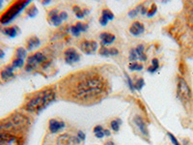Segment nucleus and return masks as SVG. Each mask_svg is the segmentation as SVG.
Returning <instances> with one entry per match:
<instances>
[{
  "instance_id": "1",
  "label": "nucleus",
  "mask_w": 193,
  "mask_h": 145,
  "mask_svg": "<svg viewBox=\"0 0 193 145\" xmlns=\"http://www.w3.org/2000/svg\"><path fill=\"white\" fill-rule=\"evenodd\" d=\"M106 82L103 77L94 72H83L72 77L67 85L68 93L72 98L83 102L95 101L106 93Z\"/></svg>"
},
{
  "instance_id": "2",
  "label": "nucleus",
  "mask_w": 193,
  "mask_h": 145,
  "mask_svg": "<svg viewBox=\"0 0 193 145\" xmlns=\"http://www.w3.org/2000/svg\"><path fill=\"white\" fill-rule=\"evenodd\" d=\"M55 93L51 89H46L38 93L33 99H31L26 105V110L28 111H40L48 106L54 100Z\"/></svg>"
},
{
  "instance_id": "3",
  "label": "nucleus",
  "mask_w": 193,
  "mask_h": 145,
  "mask_svg": "<svg viewBox=\"0 0 193 145\" xmlns=\"http://www.w3.org/2000/svg\"><path fill=\"white\" fill-rule=\"evenodd\" d=\"M29 3H30L29 1H20V2L14 3L12 6L1 15V18H0V22L2 24H7L9 22H11Z\"/></svg>"
},
{
  "instance_id": "4",
  "label": "nucleus",
  "mask_w": 193,
  "mask_h": 145,
  "mask_svg": "<svg viewBox=\"0 0 193 145\" xmlns=\"http://www.w3.org/2000/svg\"><path fill=\"white\" fill-rule=\"evenodd\" d=\"M178 97L181 101L187 102L191 97V91L188 84L184 79H179L178 80Z\"/></svg>"
},
{
  "instance_id": "5",
  "label": "nucleus",
  "mask_w": 193,
  "mask_h": 145,
  "mask_svg": "<svg viewBox=\"0 0 193 145\" xmlns=\"http://www.w3.org/2000/svg\"><path fill=\"white\" fill-rule=\"evenodd\" d=\"M46 60V57L41 52H37L34 55H31L27 59V63H26V67L25 69L27 72L32 71L36 66L39 65L40 63H43Z\"/></svg>"
},
{
  "instance_id": "6",
  "label": "nucleus",
  "mask_w": 193,
  "mask_h": 145,
  "mask_svg": "<svg viewBox=\"0 0 193 145\" xmlns=\"http://www.w3.org/2000/svg\"><path fill=\"white\" fill-rule=\"evenodd\" d=\"M98 43L95 41H83L80 44V49L86 54H93L96 52Z\"/></svg>"
},
{
  "instance_id": "7",
  "label": "nucleus",
  "mask_w": 193,
  "mask_h": 145,
  "mask_svg": "<svg viewBox=\"0 0 193 145\" xmlns=\"http://www.w3.org/2000/svg\"><path fill=\"white\" fill-rule=\"evenodd\" d=\"M64 56H65V61L68 64H74V63H76V62H78L80 60L79 54H78L77 51L72 48L68 49L65 51Z\"/></svg>"
},
{
  "instance_id": "8",
  "label": "nucleus",
  "mask_w": 193,
  "mask_h": 145,
  "mask_svg": "<svg viewBox=\"0 0 193 145\" xmlns=\"http://www.w3.org/2000/svg\"><path fill=\"white\" fill-rule=\"evenodd\" d=\"M0 145H20L17 137L10 133H0Z\"/></svg>"
},
{
  "instance_id": "9",
  "label": "nucleus",
  "mask_w": 193,
  "mask_h": 145,
  "mask_svg": "<svg viewBox=\"0 0 193 145\" xmlns=\"http://www.w3.org/2000/svg\"><path fill=\"white\" fill-rule=\"evenodd\" d=\"M64 127H65L64 122H60L58 120H55V119H51V120L49 121V131L52 133H58Z\"/></svg>"
},
{
  "instance_id": "10",
  "label": "nucleus",
  "mask_w": 193,
  "mask_h": 145,
  "mask_svg": "<svg viewBox=\"0 0 193 145\" xmlns=\"http://www.w3.org/2000/svg\"><path fill=\"white\" fill-rule=\"evenodd\" d=\"M87 29H88V25L85 23H82V22H77V23H75V25L71 27L72 34L75 36V37H78L81 32H84V31H86Z\"/></svg>"
},
{
  "instance_id": "11",
  "label": "nucleus",
  "mask_w": 193,
  "mask_h": 145,
  "mask_svg": "<svg viewBox=\"0 0 193 145\" xmlns=\"http://www.w3.org/2000/svg\"><path fill=\"white\" fill-rule=\"evenodd\" d=\"M145 31V27H144V25L141 23V22H133L132 25L130 26L129 28V32L131 33L132 35L134 36H139V35H141L143 32Z\"/></svg>"
},
{
  "instance_id": "12",
  "label": "nucleus",
  "mask_w": 193,
  "mask_h": 145,
  "mask_svg": "<svg viewBox=\"0 0 193 145\" xmlns=\"http://www.w3.org/2000/svg\"><path fill=\"white\" fill-rule=\"evenodd\" d=\"M114 19V15L112 12H110L109 10H103L102 11V15H101V17L100 19V22L101 25H106L107 22H108V20H112Z\"/></svg>"
},
{
  "instance_id": "13",
  "label": "nucleus",
  "mask_w": 193,
  "mask_h": 145,
  "mask_svg": "<svg viewBox=\"0 0 193 145\" xmlns=\"http://www.w3.org/2000/svg\"><path fill=\"white\" fill-rule=\"evenodd\" d=\"M134 123L136 124L137 127L139 128V130L141 131V133L144 134V136H148V129H147V125L145 124L144 120L139 116H136L134 118Z\"/></svg>"
},
{
  "instance_id": "14",
  "label": "nucleus",
  "mask_w": 193,
  "mask_h": 145,
  "mask_svg": "<svg viewBox=\"0 0 193 145\" xmlns=\"http://www.w3.org/2000/svg\"><path fill=\"white\" fill-rule=\"evenodd\" d=\"M100 38L101 40V45L102 46H106V45H110L114 42V40H115V36L113 34L110 33H102L101 34Z\"/></svg>"
},
{
  "instance_id": "15",
  "label": "nucleus",
  "mask_w": 193,
  "mask_h": 145,
  "mask_svg": "<svg viewBox=\"0 0 193 145\" xmlns=\"http://www.w3.org/2000/svg\"><path fill=\"white\" fill-rule=\"evenodd\" d=\"M48 15L50 17V22L55 25V26H58V25H60L62 23V19L60 17V15H57V11L56 10H53V11H50Z\"/></svg>"
},
{
  "instance_id": "16",
  "label": "nucleus",
  "mask_w": 193,
  "mask_h": 145,
  "mask_svg": "<svg viewBox=\"0 0 193 145\" xmlns=\"http://www.w3.org/2000/svg\"><path fill=\"white\" fill-rule=\"evenodd\" d=\"M14 68L12 66H8L6 67L4 70L1 71V79L3 80H8L10 79H12V77L14 76Z\"/></svg>"
},
{
  "instance_id": "17",
  "label": "nucleus",
  "mask_w": 193,
  "mask_h": 145,
  "mask_svg": "<svg viewBox=\"0 0 193 145\" xmlns=\"http://www.w3.org/2000/svg\"><path fill=\"white\" fill-rule=\"evenodd\" d=\"M18 31L19 29L18 26H11V27H7L3 29V33L10 38H15V36L18 34Z\"/></svg>"
},
{
  "instance_id": "18",
  "label": "nucleus",
  "mask_w": 193,
  "mask_h": 145,
  "mask_svg": "<svg viewBox=\"0 0 193 145\" xmlns=\"http://www.w3.org/2000/svg\"><path fill=\"white\" fill-rule=\"evenodd\" d=\"M119 53V51L116 49H107L105 46H101V49H100V54L103 56H108V55H117Z\"/></svg>"
},
{
  "instance_id": "19",
  "label": "nucleus",
  "mask_w": 193,
  "mask_h": 145,
  "mask_svg": "<svg viewBox=\"0 0 193 145\" xmlns=\"http://www.w3.org/2000/svg\"><path fill=\"white\" fill-rule=\"evenodd\" d=\"M41 42H40V40L37 38V37H32V38H30L28 40V42H27V49H35V48H38V46H40Z\"/></svg>"
},
{
  "instance_id": "20",
  "label": "nucleus",
  "mask_w": 193,
  "mask_h": 145,
  "mask_svg": "<svg viewBox=\"0 0 193 145\" xmlns=\"http://www.w3.org/2000/svg\"><path fill=\"white\" fill-rule=\"evenodd\" d=\"M135 50H136V53H137L138 58L140 60H141V61H146V60H147V56H146L145 53H144V46L143 45H139L137 46V49Z\"/></svg>"
},
{
  "instance_id": "21",
  "label": "nucleus",
  "mask_w": 193,
  "mask_h": 145,
  "mask_svg": "<svg viewBox=\"0 0 193 145\" xmlns=\"http://www.w3.org/2000/svg\"><path fill=\"white\" fill-rule=\"evenodd\" d=\"M24 65V59H22V58H15L13 63H12V67L14 69H17V68H22V67Z\"/></svg>"
},
{
  "instance_id": "22",
  "label": "nucleus",
  "mask_w": 193,
  "mask_h": 145,
  "mask_svg": "<svg viewBox=\"0 0 193 145\" xmlns=\"http://www.w3.org/2000/svg\"><path fill=\"white\" fill-rule=\"evenodd\" d=\"M128 69L130 71H141L143 69V65L136 63V62H132L128 65Z\"/></svg>"
},
{
  "instance_id": "23",
  "label": "nucleus",
  "mask_w": 193,
  "mask_h": 145,
  "mask_svg": "<svg viewBox=\"0 0 193 145\" xmlns=\"http://www.w3.org/2000/svg\"><path fill=\"white\" fill-rule=\"evenodd\" d=\"M74 12L75 13L76 17L78 19H83V18H84L85 14L87 13V11H82V10L79 7H77V6H75L74 7Z\"/></svg>"
},
{
  "instance_id": "24",
  "label": "nucleus",
  "mask_w": 193,
  "mask_h": 145,
  "mask_svg": "<svg viewBox=\"0 0 193 145\" xmlns=\"http://www.w3.org/2000/svg\"><path fill=\"white\" fill-rule=\"evenodd\" d=\"M158 67H159L158 60L156 59V58H155V59H153V61H152V66L149 67V68H148V71L151 72H155L156 70L158 69Z\"/></svg>"
},
{
  "instance_id": "25",
  "label": "nucleus",
  "mask_w": 193,
  "mask_h": 145,
  "mask_svg": "<svg viewBox=\"0 0 193 145\" xmlns=\"http://www.w3.org/2000/svg\"><path fill=\"white\" fill-rule=\"evenodd\" d=\"M15 56H17V58L24 59L26 57V50L23 48H18L15 51Z\"/></svg>"
},
{
  "instance_id": "26",
  "label": "nucleus",
  "mask_w": 193,
  "mask_h": 145,
  "mask_svg": "<svg viewBox=\"0 0 193 145\" xmlns=\"http://www.w3.org/2000/svg\"><path fill=\"white\" fill-rule=\"evenodd\" d=\"M120 125H121V120H113L110 123V126L114 132H118L120 130Z\"/></svg>"
},
{
  "instance_id": "27",
  "label": "nucleus",
  "mask_w": 193,
  "mask_h": 145,
  "mask_svg": "<svg viewBox=\"0 0 193 145\" xmlns=\"http://www.w3.org/2000/svg\"><path fill=\"white\" fill-rule=\"evenodd\" d=\"M144 86V79H139L135 83L133 84V88L137 90H141V88Z\"/></svg>"
},
{
  "instance_id": "28",
  "label": "nucleus",
  "mask_w": 193,
  "mask_h": 145,
  "mask_svg": "<svg viewBox=\"0 0 193 145\" xmlns=\"http://www.w3.org/2000/svg\"><path fill=\"white\" fill-rule=\"evenodd\" d=\"M37 13H38V11H37V9H36V7L35 6H33V7H31L30 9H28L27 10V15H29V17H35L36 15H37Z\"/></svg>"
},
{
  "instance_id": "29",
  "label": "nucleus",
  "mask_w": 193,
  "mask_h": 145,
  "mask_svg": "<svg viewBox=\"0 0 193 145\" xmlns=\"http://www.w3.org/2000/svg\"><path fill=\"white\" fill-rule=\"evenodd\" d=\"M156 13V6L155 4H153L152 5V7H151V9H149V11H148V13H147V15L149 18H151V17H153V15H155Z\"/></svg>"
},
{
  "instance_id": "30",
  "label": "nucleus",
  "mask_w": 193,
  "mask_h": 145,
  "mask_svg": "<svg viewBox=\"0 0 193 145\" xmlns=\"http://www.w3.org/2000/svg\"><path fill=\"white\" fill-rule=\"evenodd\" d=\"M137 57H138V56H137V53H136V50H135V49H131V50H130L129 60L133 62V61H135V60L137 59Z\"/></svg>"
},
{
  "instance_id": "31",
  "label": "nucleus",
  "mask_w": 193,
  "mask_h": 145,
  "mask_svg": "<svg viewBox=\"0 0 193 145\" xmlns=\"http://www.w3.org/2000/svg\"><path fill=\"white\" fill-rule=\"evenodd\" d=\"M139 8H141V6H138L137 8H135L134 10H132V11H130V12L128 13L129 17H130V18H134L135 15H136L138 14V12H139Z\"/></svg>"
},
{
  "instance_id": "32",
  "label": "nucleus",
  "mask_w": 193,
  "mask_h": 145,
  "mask_svg": "<svg viewBox=\"0 0 193 145\" xmlns=\"http://www.w3.org/2000/svg\"><path fill=\"white\" fill-rule=\"evenodd\" d=\"M168 136H169V137H170V139H171V141L173 142L174 145H180V143L178 142V140H177L176 137H175L174 136H172L171 133H168Z\"/></svg>"
},
{
  "instance_id": "33",
  "label": "nucleus",
  "mask_w": 193,
  "mask_h": 145,
  "mask_svg": "<svg viewBox=\"0 0 193 145\" xmlns=\"http://www.w3.org/2000/svg\"><path fill=\"white\" fill-rule=\"evenodd\" d=\"M78 139L81 141H84L85 140V134L83 132H78Z\"/></svg>"
},
{
  "instance_id": "34",
  "label": "nucleus",
  "mask_w": 193,
  "mask_h": 145,
  "mask_svg": "<svg viewBox=\"0 0 193 145\" xmlns=\"http://www.w3.org/2000/svg\"><path fill=\"white\" fill-rule=\"evenodd\" d=\"M103 131V128L101 126H97L94 128V133H100V132H102Z\"/></svg>"
},
{
  "instance_id": "35",
  "label": "nucleus",
  "mask_w": 193,
  "mask_h": 145,
  "mask_svg": "<svg viewBox=\"0 0 193 145\" xmlns=\"http://www.w3.org/2000/svg\"><path fill=\"white\" fill-rule=\"evenodd\" d=\"M96 134V137L98 138H102L104 136H105V133H104V130L102 132H100V133H95Z\"/></svg>"
},
{
  "instance_id": "36",
  "label": "nucleus",
  "mask_w": 193,
  "mask_h": 145,
  "mask_svg": "<svg viewBox=\"0 0 193 145\" xmlns=\"http://www.w3.org/2000/svg\"><path fill=\"white\" fill-rule=\"evenodd\" d=\"M60 17H61L62 20H65V19H68V14H67L66 12H62V13L60 14Z\"/></svg>"
},
{
  "instance_id": "37",
  "label": "nucleus",
  "mask_w": 193,
  "mask_h": 145,
  "mask_svg": "<svg viewBox=\"0 0 193 145\" xmlns=\"http://www.w3.org/2000/svg\"><path fill=\"white\" fill-rule=\"evenodd\" d=\"M4 55H5L4 51H3L2 49H0V58H3V57H4Z\"/></svg>"
},
{
  "instance_id": "38",
  "label": "nucleus",
  "mask_w": 193,
  "mask_h": 145,
  "mask_svg": "<svg viewBox=\"0 0 193 145\" xmlns=\"http://www.w3.org/2000/svg\"><path fill=\"white\" fill-rule=\"evenodd\" d=\"M104 133H105V136H110V132L107 131V130L104 131Z\"/></svg>"
},
{
  "instance_id": "39",
  "label": "nucleus",
  "mask_w": 193,
  "mask_h": 145,
  "mask_svg": "<svg viewBox=\"0 0 193 145\" xmlns=\"http://www.w3.org/2000/svg\"><path fill=\"white\" fill-rule=\"evenodd\" d=\"M104 145H115V144H114L112 141H108V142H106V143L104 144Z\"/></svg>"
},
{
  "instance_id": "40",
  "label": "nucleus",
  "mask_w": 193,
  "mask_h": 145,
  "mask_svg": "<svg viewBox=\"0 0 193 145\" xmlns=\"http://www.w3.org/2000/svg\"><path fill=\"white\" fill-rule=\"evenodd\" d=\"M2 4H3V2H2V1H0V8L2 7Z\"/></svg>"
}]
</instances>
